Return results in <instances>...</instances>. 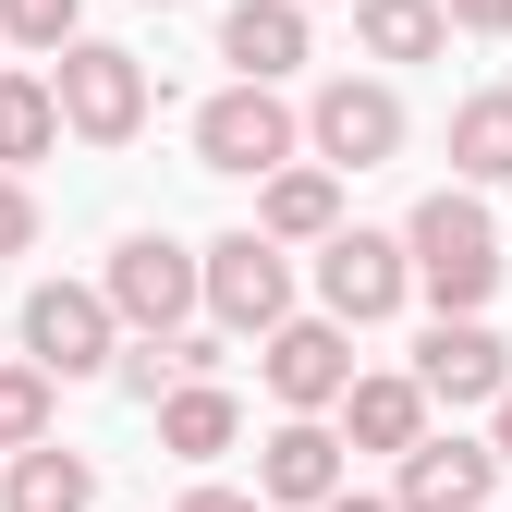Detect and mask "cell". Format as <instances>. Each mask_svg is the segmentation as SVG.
<instances>
[{
	"label": "cell",
	"instance_id": "6da1fadb",
	"mask_svg": "<svg viewBox=\"0 0 512 512\" xmlns=\"http://www.w3.org/2000/svg\"><path fill=\"white\" fill-rule=\"evenodd\" d=\"M403 269H415V293H427L439 317H476V305L500 293V232H488V208L439 183V196L403 220Z\"/></svg>",
	"mask_w": 512,
	"mask_h": 512
},
{
	"label": "cell",
	"instance_id": "8fae6325",
	"mask_svg": "<svg viewBox=\"0 0 512 512\" xmlns=\"http://www.w3.org/2000/svg\"><path fill=\"white\" fill-rule=\"evenodd\" d=\"M500 378H512V342L488 330V317H439V330L415 342V391L427 403H500Z\"/></svg>",
	"mask_w": 512,
	"mask_h": 512
},
{
	"label": "cell",
	"instance_id": "9c48e42d",
	"mask_svg": "<svg viewBox=\"0 0 512 512\" xmlns=\"http://www.w3.org/2000/svg\"><path fill=\"white\" fill-rule=\"evenodd\" d=\"M269 354H256V378L293 403V415H330L342 403V378H354V330L342 317H281V330H256Z\"/></svg>",
	"mask_w": 512,
	"mask_h": 512
},
{
	"label": "cell",
	"instance_id": "7402d4cb",
	"mask_svg": "<svg viewBox=\"0 0 512 512\" xmlns=\"http://www.w3.org/2000/svg\"><path fill=\"white\" fill-rule=\"evenodd\" d=\"M74 13H86V0H0V37H25V49H61V37H74Z\"/></svg>",
	"mask_w": 512,
	"mask_h": 512
},
{
	"label": "cell",
	"instance_id": "ffe728a7",
	"mask_svg": "<svg viewBox=\"0 0 512 512\" xmlns=\"http://www.w3.org/2000/svg\"><path fill=\"white\" fill-rule=\"evenodd\" d=\"M452 171H464V183H512V98H500V86L452 110Z\"/></svg>",
	"mask_w": 512,
	"mask_h": 512
},
{
	"label": "cell",
	"instance_id": "e0dca14e",
	"mask_svg": "<svg viewBox=\"0 0 512 512\" xmlns=\"http://www.w3.org/2000/svg\"><path fill=\"white\" fill-rule=\"evenodd\" d=\"M342 439H354V452H403V439L427 427V391H415V378H342Z\"/></svg>",
	"mask_w": 512,
	"mask_h": 512
},
{
	"label": "cell",
	"instance_id": "5b68a950",
	"mask_svg": "<svg viewBox=\"0 0 512 512\" xmlns=\"http://www.w3.org/2000/svg\"><path fill=\"white\" fill-rule=\"evenodd\" d=\"M305 147L330 159V171H378V159H403V98L378 86V74H330L305 98Z\"/></svg>",
	"mask_w": 512,
	"mask_h": 512
},
{
	"label": "cell",
	"instance_id": "9a60e30c",
	"mask_svg": "<svg viewBox=\"0 0 512 512\" xmlns=\"http://www.w3.org/2000/svg\"><path fill=\"white\" fill-rule=\"evenodd\" d=\"M0 512H98V464L61 452V439H25L13 476H0Z\"/></svg>",
	"mask_w": 512,
	"mask_h": 512
},
{
	"label": "cell",
	"instance_id": "d4e9b609",
	"mask_svg": "<svg viewBox=\"0 0 512 512\" xmlns=\"http://www.w3.org/2000/svg\"><path fill=\"white\" fill-rule=\"evenodd\" d=\"M122 391H135V403H159V391H171V354H159V330H135V354H122Z\"/></svg>",
	"mask_w": 512,
	"mask_h": 512
},
{
	"label": "cell",
	"instance_id": "30bf717a",
	"mask_svg": "<svg viewBox=\"0 0 512 512\" xmlns=\"http://www.w3.org/2000/svg\"><path fill=\"white\" fill-rule=\"evenodd\" d=\"M488 488H500V452L488 439H403V476H391V500L403 512H488Z\"/></svg>",
	"mask_w": 512,
	"mask_h": 512
},
{
	"label": "cell",
	"instance_id": "f1b7e54d",
	"mask_svg": "<svg viewBox=\"0 0 512 512\" xmlns=\"http://www.w3.org/2000/svg\"><path fill=\"white\" fill-rule=\"evenodd\" d=\"M317 512H403V500H366V488H330V500H317Z\"/></svg>",
	"mask_w": 512,
	"mask_h": 512
},
{
	"label": "cell",
	"instance_id": "603a6c76",
	"mask_svg": "<svg viewBox=\"0 0 512 512\" xmlns=\"http://www.w3.org/2000/svg\"><path fill=\"white\" fill-rule=\"evenodd\" d=\"M159 354H171V378H220V366H232L220 330H159Z\"/></svg>",
	"mask_w": 512,
	"mask_h": 512
},
{
	"label": "cell",
	"instance_id": "277c9868",
	"mask_svg": "<svg viewBox=\"0 0 512 512\" xmlns=\"http://www.w3.org/2000/svg\"><path fill=\"white\" fill-rule=\"evenodd\" d=\"M293 147H305V122L281 110V86H220V98L196 110V171L256 183V171H281Z\"/></svg>",
	"mask_w": 512,
	"mask_h": 512
},
{
	"label": "cell",
	"instance_id": "ac0fdd59",
	"mask_svg": "<svg viewBox=\"0 0 512 512\" xmlns=\"http://www.w3.org/2000/svg\"><path fill=\"white\" fill-rule=\"evenodd\" d=\"M354 37L378 61H439L452 49V13H439V0H354Z\"/></svg>",
	"mask_w": 512,
	"mask_h": 512
},
{
	"label": "cell",
	"instance_id": "7c38bea8",
	"mask_svg": "<svg viewBox=\"0 0 512 512\" xmlns=\"http://www.w3.org/2000/svg\"><path fill=\"white\" fill-rule=\"evenodd\" d=\"M342 488V439L317 427V415H281L269 439H256V500H293V512H317Z\"/></svg>",
	"mask_w": 512,
	"mask_h": 512
},
{
	"label": "cell",
	"instance_id": "ba28073f",
	"mask_svg": "<svg viewBox=\"0 0 512 512\" xmlns=\"http://www.w3.org/2000/svg\"><path fill=\"white\" fill-rule=\"evenodd\" d=\"M98 293H110V317H122V330H183V305H196V256H183L171 232H122Z\"/></svg>",
	"mask_w": 512,
	"mask_h": 512
},
{
	"label": "cell",
	"instance_id": "4316f807",
	"mask_svg": "<svg viewBox=\"0 0 512 512\" xmlns=\"http://www.w3.org/2000/svg\"><path fill=\"white\" fill-rule=\"evenodd\" d=\"M183 512H269V500H244V488H196Z\"/></svg>",
	"mask_w": 512,
	"mask_h": 512
},
{
	"label": "cell",
	"instance_id": "3957f363",
	"mask_svg": "<svg viewBox=\"0 0 512 512\" xmlns=\"http://www.w3.org/2000/svg\"><path fill=\"white\" fill-rule=\"evenodd\" d=\"M403 293H415L403 232H317V317L378 330V317H403Z\"/></svg>",
	"mask_w": 512,
	"mask_h": 512
},
{
	"label": "cell",
	"instance_id": "5bb4252c",
	"mask_svg": "<svg viewBox=\"0 0 512 512\" xmlns=\"http://www.w3.org/2000/svg\"><path fill=\"white\" fill-rule=\"evenodd\" d=\"M232 439H244V403L220 391V378H171L159 391V452L171 464H220Z\"/></svg>",
	"mask_w": 512,
	"mask_h": 512
},
{
	"label": "cell",
	"instance_id": "cb8c5ba5",
	"mask_svg": "<svg viewBox=\"0 0 512 512\" xmlns=\"http://www.w3.org/2000/svg\"><path fill=\"white\" fill-rule=\"evenodd\" d=\"M37 244V196H25V171H0V256H25Z\"/></svg>",
	"mask_w": 512,
	"mask_h": 512
},
{
	"label": "cell",
	"instance_id": "44dd1931",
	"mask_svg": "<svg viewBox=\"0 0 512 512\" xmlns=\"http://www.w3.org/2000/svg\"><path fill=\"white\" fill-rule=\"evenodd\" d=\"M49 366H0V452H25V439H49Z\"/></svg>",
	"mask_w": 512,
	"mask_h": 512
},
{
	"label": "cell",
	"instance_id": "d6986e66",
	"mask_svg": "<svg viewBox=\"0 0 512 512\" xmlns=\"http://www.w3.org/2000/svg\"><path fill=\"white\" fill-rule=\"evenodd\" d=\"M49 147H61L49 74H0V171H25V159H49Z\"/></svg>",
	"mask_w": 512,
	"mask_h": 512
},
{
	"label": "cell",
	"instance_id": "4fadbf2b",
	"mask_svg": "<svg viewBox=\"0 0 512 512\" xmlns=\"http://www.w3.org/2000/svg\"><path fill=\"white\" fill-rule=\"evenodd\" d=\"M220 61L244 86H281L305 61V0H232V13H220Z\"/></svg>",
	"mask_w": 512,
	"mask_h": 512
},
{
	"label": "cell",
	"instance_id": "484cf974",
	"mask_svg": "<svg viewBox=\"0 0 512 512\" xmlns=\"http://www.w3.org/2000/svg\"><path fill=\"white\" fill-rule=\"evenodd\" d=\"M439 13H452L464 37H512V0H439Z\"/></svg>",
	"mask_w": 512,
	"mask_h": 512
},
{
	"label": "cell",
	"instance_id": "52a82bcc",
	"mask_svg": "<svg viewBox=\"0 0 512 512\" xmlns=\"http://www.w3.org/2000/svg\"><path fill=\"white\" fill-rule=\"evenodd\" d=\"M110 293L98 281H37L25 293V366H49V378H98L110 366Z\"/></svg>",
	"mask_w": 512,
	"mask_h": 512
},
{
	"label": "cell",
	"instance_id": "7a4b0ae2",
	"mask_svg": "<svg viewBox=\"0 0 512 512\" xmlns=\"http://www.w3.org/2000/svg\"><path fill=\"white\" fill-rule=\"evenodd\" d=\"M49 98H61V135L122 147V135L147 122V61L110 49V37H61V49H49Z\"/></svg>",
	"mask_w": 512,
	"mask_h": 512
},
{
	"label": "cell",
	"instance_id": "83f0119b",
	"mask_svg": "<svg viewBox=\"0 0 512 512\" xmlns=\"http://www.w3.org/2000/svg\"><path fill=\"white\" fill-rule=\"evenodd\" d=\"M488 415H500V427H488V452L512 464V378H500V403H488Z\"/></svg>",
	"mask_w": 512,
	"mask_h": 512
},
{
	"label": "cell",
	"instance_id": "2e32d148",
	"mask_svg": "<svg viewBox=\"0 0 512 512\" xmlns=\"http://www.w3.org/2000/svg\"><path fill=\"white\" fill-rule=\"evenodd\" d=\"M256 232H269V244H317V232H342V171L330 159H317V171H269V196H256Z\"/></svg>",
	"mask_w": 512,
	"mask_h": 512
},
{
	"label": "cell",
	"instance_id": "8992f818",
	"mask_svg": "<svg viewBox=\"0 0 512 512\" xmlns=\"http://www.w3.org/2000/svg\"><path fill=\"white\" fill-rule=\"evenodd\" d=\"M196 293L220 305V330H281V317H293V256L269 232H220L196 256Z\"/></svg>",
	"mask_w": 512,
	"mask_h": 512
}]
</instances>
